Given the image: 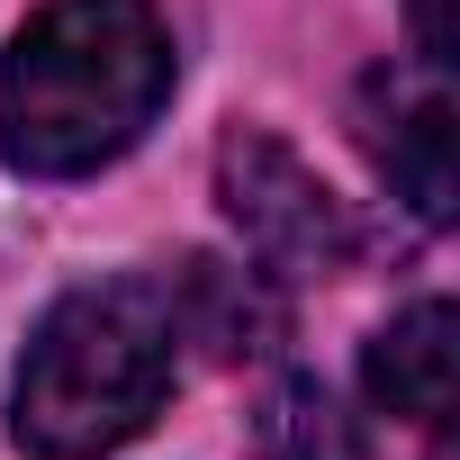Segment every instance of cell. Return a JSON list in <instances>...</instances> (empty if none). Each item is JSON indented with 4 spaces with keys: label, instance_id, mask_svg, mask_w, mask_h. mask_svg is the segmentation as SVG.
Masks as SVG:
<instances>
[{
    "label": "cell",
    "instance_id": "8992f818",
    "mask_svg": "<svg viewBox=\"0 0 460 460\" xmlns=\"http://www.w3.org/2000/svg\"><path fill=\"white\" fill-rule=\"evenodd\" d=\"M361 379H370V406L379 415H406L415 433H442L451 406H460V316L442 298H415L406 316L379 325Z\"/></svg>",
    "mask_w": 460,
    "mask_h": 460
},
{
    "label": "cell",
    "instance_id": "6da1fadb",
    "mask_svg": "<svg viewBox=\"0 0 460 460\" xmlns=\"http://www.w3.org/2000/svg\"><path fill=\"white\" fill-rule=\"evenodd\" d=\"M172 100V28L154 0H46L0 64V154L28 181H82L145 145Z\"/></svg>",
    "mask_w": 460,
    "mask_h": 460
},
{
    "label": "cell",
    "instance_id": "7a4b0ae2",
    "mask_svg": "<svg viewBox=\"0 0 460 460\" xmlns=\"http://www.w3.org/2000/svg\"><path fill=\"white\" fill-rule=\"evenodd\" d=\"M172 370H181V334H172L163 280L64 289L19 352L10 433L28 460H100L163 415Z\"/></svg>",
    "mask_w": 460,
    "mask_h": 460
},
{
    "label": "cell",
    "instance_id": "5b68a950",
    "mask_svg": "<svg viewBox=\"0 0 460 460\" xmlns=\"http://www.w3.org/2000/svg\"><path fill=\"white\" fill-rule=\"evenodd\" d=\"M163 307H172V334L199 343L208 361H262V352H280V289H271L262 262L244 271V262L190 253L163 280Z\"/></svg>",
    "mask_w": 460,
    "mask_h": 460
},
{
    "label": "cell",
    "instance_id": "ba28073f",
    "mask_svg": "<svg viewBox=\"0 0 460 460\" xmlns=\"http://www.w3.org/2000/svg\"><path fill=\"white\" fill-rule=\"evenodd\" d=\"M406 28H415V55L433 73H451V55H460V0H406Z\"/></svg>",
    "mask_w": 460,
    "mask_h": 460
},
{
    "label": "cell",
    "instance_id": "3957f363",
    "mask_svg": "<svg viewBox=\"0 0 460 460\" xmlns=\"http://www.w3.org/2000/svg\"><path fill=\"white\" fill-rule=\"evenodd\" d=\"M217 208L271 280H325L352 262V208L316 181V163H298L262 127H235L217 145Z\"/></svg>",
    "mask_w": 460,
    "mask_h": 460
},
{
    "label": "cell",
    "instance_id": "52a82bcc",
    "mask_svg": "<svg viewBox=\"0 0 460 460\" xmlns=\"http://www.w3.org/2000/svg\"><path fill=\"white\" fill-rule=\"evenodd\" d=\"M253 451L262 460H361V424L343 415V397L307 370L271 379L253 406Z\"/></svg>",
    "mask_w": 460,
    "mask_h": 460
},
{
    "label": "cell",
    "instance_id": "277c9868",
    "mask_svg": "<svg viewBox=\"0 0 460 460\" xmlns=\"http://www.w3.org/2000/svg\"><path fill=\"white\" fill-rule=\"evenodd\" d=\"M361 145L379 163V181L424 217L442 226L451 199H460V127H451V91L442 73H370L361 82Z\"/></svg>",
    "mask_w": 460,
    "mask_h": 460
}]
</instances>
